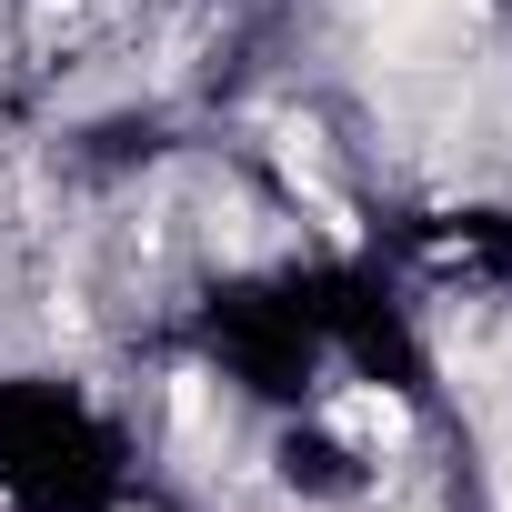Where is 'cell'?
Instances as JSON below:
<instances>
[{"mask_svg": "<svg viewBox=\"0 0 512 512\" xmlns=\"http://www.w3.org/2000/svg\"><path fill=\"white\" fill-rule=\"evenodd\" d=\"M342 432L352 442H402V402L392 392H342Z\"/></svg>", "mask_w": 512, "mask_h": 512, "instance_id": "cell-1", "label": "cell"}, {"mask_svg": "<svg viewBox=\"0 0 512 512\" xmlns=\"http://www.w3.org/2000/svg\"><path fill=\"white\" fill-rule=\"evenodd\" d=\"M171 412H181V442H201V432H211V382L181 372V382H171Z\"/></svg>", "mask_w": 512, "mask_h": 512, "instance_id": "cell-2", "label": "cell"}]
</instances>
